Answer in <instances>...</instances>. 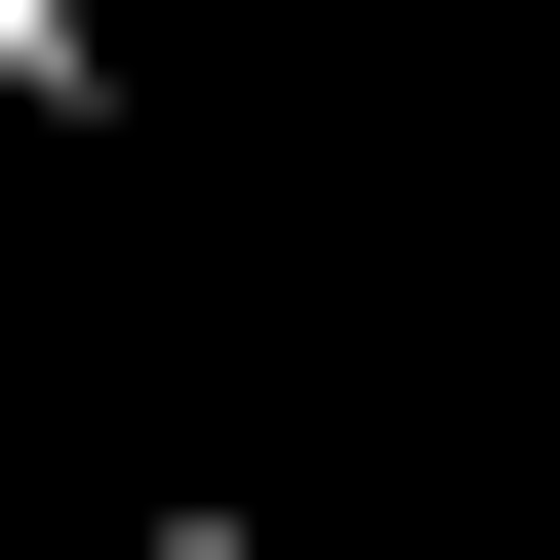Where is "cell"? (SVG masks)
Returning <instances> with one entry per match:
<instances>
[{"instance_id": "obj_1", "label": "cell", "mask_w": 560, "mask_h": 560, "mask_svg": "<svg viewBox=\"0 0 560 560\" xmlns=\"http://www.w3.org/2000/svg\"><path fill=\"white\" fill-rule=\"evenodd\" d=\"M0 120H120V0H0Z\"/></svg>"}]
</instances>
